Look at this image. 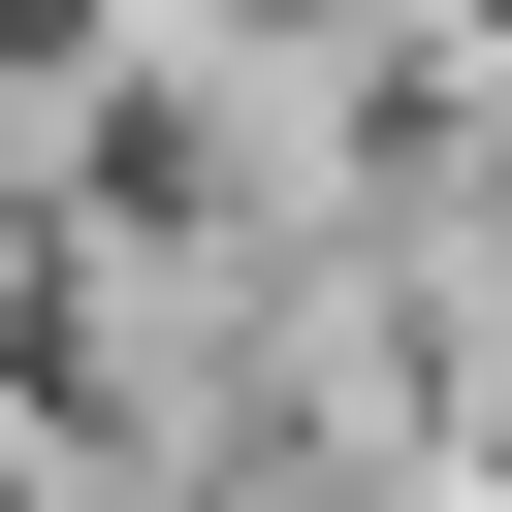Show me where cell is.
Wrapping results in <instances>:
<instances>
[{
    "label": "cell",
    "instance_id": "cell-1",
    "mask_svg": "<svg viewBox=\"0 0 512 512\" xmlns=\"http://www.w3.org/2000/svg\"><path fill=\"white\" fill-rule=\"evenodd\" d=\"M256 192H288V160H256V128L192 96V64H128V96H64V224H128L160 288H224V256H256Z\"/></svg>",
    "mask_w": 512,
    "mask_h": 512
}]
</instances>
